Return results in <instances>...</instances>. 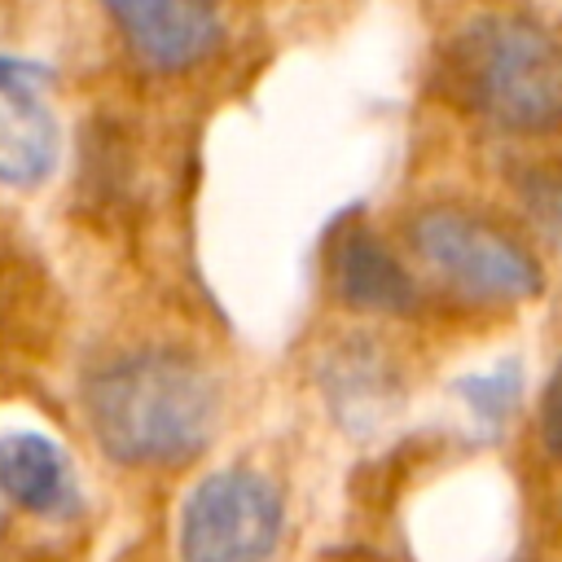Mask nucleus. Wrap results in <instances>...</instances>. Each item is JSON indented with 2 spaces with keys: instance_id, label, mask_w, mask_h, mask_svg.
<instances>
[{
  "instance_id": "obj_1",
  "label": "nucleus",
  "mask_w": 562,
  "mask_h": 562,
  "mask_svg": "<svg viewBox=\"0 0 562 562\" xmlns=\"http://www.w3.org/2000/svg\"><path fill=\"white\" fill-rule=\"evenodd\" d=\"M97 443L123 465H180L220 422L215 373L176 347H145L101 364L83 386Z\"/></svg>"
},
{
  "instance_id": "obj_2",
  "label": "nucleus",
  "mask_w": 562,
  "mask_h": 562,
  "mask_svg": "<svg viewBox=\"0 0 562 562\" xmlns=\"http://www.w3.org/2000/svg\"><path fill=\"white\" fill-rule=\"evenodd\" d=\"M448 83L465 110L501 132H562V40L527 13L465 22L448 48Z\"/></svg>"
},
{
  "instance_id": "obj_3",
  "label": "nucleus",
  "mask_w": 562,
  "mask_h": 562,
  "mask_svg": "<svg viewBox=\"0 0 562 562\" xmlns=\"http://www.w3.org/2000/svg\"><path fill=\"white\" fill-rule=\"evenodd\" d=\"M408 237L426 268L474 303H527L544 285L536 255L474 211L430 206L408 224Z\"/></svg>"
},
{
  "instance_id": "obj_4",
  "label": "nucleus",
  "mask_w": 562,
  "mask_h": 562,
  "mask_svg": "<svg viewBox=\"0 0 562 562\" xmlns=\"http://www.w3.org/2000/svg\"><path fill=\"white\" fill-rule=\"evenodd\" d=\"M281 487L250 470L224 465L193 483L180 505V562H268L281 544Z\"/></svg>"
},
{
  "instance_id": "obj_5",
  "label": "nucleus",
  "mask_w": 562,
  "mask_h": 562,
  "mask_svg": "<svg viewBox=\"0 0 562 562\" xmlns=\"http://www.w3.org/2000/svg\"><path fill=\"white\" fill-rule=\"evenodd\" d=\"M101 4L114 18L127 48L136 53V61L162 75L202 66L224 40L220 0H101Z\"/></svg>"
},
{
  "instance_id": "obj_6",
  "label": "nucleus",
  "mask_w": 562,
  "mask_h": 562,
  "mask_svg": "<svg viewBox=\"0 0 562 562\" xmlns=\"http://www.w3.org/2000/svg\"><path fill=\"white\" fill-rule=\"evenodd\" d=\"M329 281H334V294L360 312L404 316L417 307V285H413L408 268L364 224H351L338 233V241L329 250Z\"/></svg>"
},
{
  "instance_id": "obj_7",
  "label": "nucleus",
  "mask_w": 562,
  "mask_h": 562,
  "mask_svg": "<svg viewBox=\"0 0 562 562\" xmlns=\"http://www.w3.org/2000/svg\"><path fill=\"white\" fill-rule=\"evenodd\" d=\"M0 492L40 518H70L79 509V479L66 448L40 430L0 435Z\"/></svg>"
},
{
  "instance_id": "obj_8",
  "label": "nucleus",
  "mask_w": 562,
  "mask_h": 562,
  "mask_svg": "<svg viewBox=\"0 0 562 562\" xmlns=\"http://www.w3.org/2000/svg\"><path fill=\"white\" fill-rule=\"evenodd\" d=\"M57 162V123L40 97H0V184L31 189Z\"/></svg>"
},
{
  "instance_id": "obj_9",
  "label": "nucleus",
  "mask_w": 562,
  "mask_h": 562,
  "mask_svg": "<svg viewBox=\"0 0 562 562\" xmlns=\"http://www.w3.org/2000/svg\"><path fill=\"white\" fill-rule=\"evenodd\" d=\"M457 391L474 404V413L483 422H501L514 408V400H518V369L514 364H501V369H492L483 378H461Z\"/></svg>"
},
{
  "instance_id": "obj_10",
  "label": "nucleus",
  "mask_w": 562,
  "mask_h": 562,
  "mask_svg": "<svg viewBox=\"0 0 562 562\" xmlns=\"http://www.w3.org/2000/svg\"><path fill=\"white\" fill-rule=\"evenodd\" d=\"M536 422H540V443H544V452H549V457H562V360L553 364V373H549V382H544V391H540V413H536Z\"/></svg>"
}]
</instances>
